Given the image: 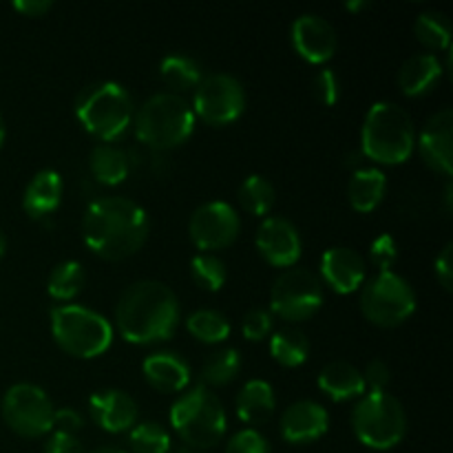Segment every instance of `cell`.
Wrapping results in <instances>:
<instances>
[{
  "instance_id": "obj_44",
  "label": "cell",
  "mask_w": 453,
  "mask_h": 453,
  "mask_svg": "<svg viewBox=\"0 0 453 453\" xmlns=\"http://www.w3.org/2000/svg\"><path fill=\"white\" fill-rule=\"evenodd\" d=\"M13 9L29 18H38L51 9V3H49V0H16V3H13Z\"/></svg>"
},
{
  "instance_id": "obj_40",
  "label": "cell",
  "mask_w": 453,
  "mask_h": 453,
  "mask_svg": "<svg viewBox=\"0 0 453 453\" xmlns=\"http://www.w3.org/2000/svg\"><path fill=\"white\" fill-rule=\"evenodd\" d=\"M363 379H365V388H370V392H385L389 379H392V372L383 358H374V361L367 363Z\"/></svg>"
},
{
  "instance_id": "obj_34",
  "label": "cell",
  "mask_w": 453,
  "mask_h": 453,
  "mask_svg": "<svg viewBox=\"0 0 453 453\" xmlns=\"http://www.w3.org/2000/svg\"><path fill=\"white\" fill-rule=\"evenodd\" d=\"M190 277L197 283V288L206 292H219L224 288L226 279H228V270H226L224 261L208 252H199L190 261Z\"/></svg>"
},
{
  "instance_id": "obj_43",
  "label": "cell",
  "mask_w": 453,
  "mask_h": 453,
  "mask_svg": "<svg viewBox=\"0 0 453 453\" xmlns=\"http://www.w3.org/2000/svg\"><path fill=\"white\" fill-rule=\"evenodd\" d=\"M451 243H445V248L441 250V255L434 261V273H436L438 283L445 288L447 292H451V281H453V265H451Z\"/></svg>"
},
{
  "instance_id": "obj_21",
  "label": "cell",
  "mask_w": 453,
  "mask_h": 453,
  "mask_svg": "<svg viewBox=\"0 0 453 453\" xmlns=\"http://www.w3.org/2000/svg\"><path fill=\"white\" fill-rule=\"evenodd\" d=\"M442 73L445 66L436 53H416L403 62L398 71V87L410 97L425 96L441 82Z\"/></svg>"
},
{
  "instance_id": "obj_27",
  "label": "cell",
  "mask_w": 453,
  "mask_h": 453,
  "mask_svg": "<svg viewBox=\"0 0 453 453\" xmlns=\"http://www.w3.org/2000/svg\"><path fill=\"white\" fill-rule=\"evenodd\" d=\"M159 75H162L164 84L175 91H190V88H197V84L202 82L203 73L202 66L197 65V60L184 53H168L159 62Z\"/></svg>"
},
{
  "instance_id": "obj_41",
  "label": "cell",
  "mask_w": 453,
  "mask_h": 453,
  "mask_svg": "<svg viewBox=\"0 0 453 453\" xmlns=\"http://www.w3.org/2000/svg\"><path fill=\"white\" fill-rule=\"evenodd\" d=\"M84 427V420L80 416V411H75L73 407H65V410L53 411V429L51 432L69 434V436H75L80 429Z\"/></svg>"
},
{
  "instance_id": "obj_4",
  "label": "cell",
  "mask_w": 453,
  "mask_h": 453,
  "mask_svg": "<svg viewBox=\"0 0 453 453\" xmlns=\"http://www.w3.org/2000/svg\"><path fill=\"white\" fill-rule=\"evenodd\" d=\"M171 427L188 449L206 451L219 445L228 429V416L215 392L206 385L186 389L171 407Z\"/></svg>"
},
{
  "instance_id": "obj_50",
  "label": "cell",
  "mask_w": 453,
  "mask_h": 453,
  "mask_svg": "<svg viewBox=\"0 0 453 453\" xmlns=\"http://www.w3.org/2000/svg\"><path fill=\"white\" fill-rule=\"evenodd\" d=\"M177 453H199V451H195V449H181V451H177Z\"/></svg>"
},
{
  "instance_id": "obj_23",
  "label": "cell",
  "mask_w": 453,
  "mask_h": 453,
  "mask_svg": "<svg viewBox=\"0 0 453 453\" xmlns=\"http://www.w3.org/2000/svg\"><path fill=\"white\" fill-rule=\"evenodd\" d=\"M319 389L334 403L352 401L365 394V379L358 367L348 361H332L319 372Z\"/></svg>"
},
{
  "instance_id": "obj_15",
  "label": "cell",
  "mask_w": 453,
  "mask_h": 453,
  "mask_svg": "<svg viewBox=\"0 0 453 453\" xmlns=\"http://www.w3.org/2000/svg\"><path fill=\"white\" fill-rule=\"evenodd\" d=\"M292 47L310 65H326L339 47V38L330 22L317 13H303L292 22Z\"/></svg>"
},
{
  "instance_id": "obj_22",
  "label": "cell",
  "mask_w": 453,
  "mask_h": 453,
  "mask_svg": "<svg viewBox=\"0 0 453 453\" xmlns=\"http://www.w3.org/2000/svg\"><path fill=\"white\" fill-rule=\"evenodd\" d=\"M62 203V177L58 171L44 168L35 173L22 195V208L34 219H44L53 215Z\"/></svg>"
},
{
  "instance_id": "obj_2",
  "label": "cell",
  "mask_w": 453,
  "mask_h": 453,
  "mask_svg": "<svg viewBox=\"0 0 453 453\" xmlns=\"http://www.w3.org/2000/svg\"><path fill=\"white\" fill-rule=\"evenodd\" d=\"M181 308L177 295L162 281L142 279L119 295L115 326L119 336L133 345L168 341L180 326Z\"/></svg>"
},
{
  "instance_id": "obj_32",
  "label": "cell",
  "mask_w": 453,
  "mask_h": 453,
  "mask_svg": "<svg viewBox=\"0 0 453 453\" xmlns=\"http://www.w3.org/2000/svg\"><path fill=\"white\" fill-rule=\"evenodd\" d=\"M84 279H87V274H84V268L78 261H62L49 274V296L56 301H62V303L73 301L82 292Z\"/></svg>"
},
{
  "instance_id": "obj_8",
  "label": "cell",
  "mask_w": 453,
  "mask_h": 453,
  "mask_svg": "<svg viewBox=\"0 0 453 453\" xmlns=\"http://www.w3.org/2000/svg\"><path fill=\"white\" fill-rule=\"evenodd\" d=\"M349 420L358 442L374 451L394 449L407 434L405 407L388 392L363 394L354 405Z\"/></svg>"
},
{
  "instance_id": "obj_30",
  "label": "cell",
  "mask_w": 453,
  "mask_h": 453,
  "mask_svg": "<svg viewBox=\"0 0 453 453\" xmlns=\"http://www.w3.org/2000/svg\"><path fill=\"white\" fill-rule=\"evenodd\" d=\"M239 203L255 217H265L277 203V190L264 175H248L239 186Z\"/></svg>"
},
{
  "instance_id": "obj_25",
  "label": "cell",
  "mask_w": 453,
  "mask_h": 453,
  "mask_svg": "<svg viewBox=\"0 0 453 453\" xmlns=\"http://www.w3.org/2000/svg\"><path fill=\"white\" fill-rule=\"evenodd\" d=\"M388 190V177L380 168H358L348 184L349 206L357 212H372L383 202Z\"/></svg>"
},
{
  "instance_id": "obj_28",
  "label": "cell",
  "mask_w": 453,
  "mask_h": 453,
  "mask_svg": "<svg viewBox=\"0 0 453 453\" xmlns=\"http://www.w3.org/2000/svg\"><path fill=\"white\" fill-rule=\"evenodd\" d=\"M270 354L283 367H299L308 361L310 341L295 327H283L270 336Z\"/></svg>"
},
{
  "instance_id": "obj_17",
  "label": "cell",
  "mask_w": 453,
  "mask_h": 453,
  "mask_svg": "<svg viewBox=\"0 0 453 453\" xmlns=\"http://www.w3.org/2000/svg\"><path fill=\"white\" fill-rule=\"evenodd\" d=\"M330 429V414L314 401L292 403L279 420V432L290 445H310L323 438Z\"/></svg>"
},
{
  "instance_id": "obj_1",
  "label": "cell",
  "mask_w": 453,
  "mask_h": 453,
  "mask_svg": "<svg viewBox=\"0 0 453 453\" xmlns=\"http://www.w3.org/2000/svg\"><path fill=\"white\" fill-rule=\"evenodd\" d=\"M150 219L144 208L128 197L109 195L93 199L82 217V239L93 255L122 261L135 255L149 239Z\"/></svg>"
},
{
  "instance_id": "obj_9",
  "label": "cell",
  "mask_w": 453,
  "mask_h": 453,
  "mask_svg": "<svg viewBox=\"0 0 453 453\" xmlns=\"http://www.w3.org/2000/svg\"><path fill=\"white\" fill-rule=\"evenodd\" d=\"M416 292L405 277L394 270L379 273L363 286L361 312L379 327H396L416 312Z\"/></svg>"
},
{
  "instance_id": "obj_35",
  "label": "cell",
  "mask_w": 453,
  "mask_h": 453,
  "mask_svg": "<svg viewBox=\"0 0 453 453\" xmlns=\"http://www.w3.org/2000/svg\"><path fill=\"white\" fill-rule=\"evenodd\" d=\"M133 453H171V434L157 423H140L128 432Z\"/></svg>"
},
{
  "instance_id": "obj_48",
  "label": "cell",
  "mask_w": 453,
  "mask_h": 453,
  "mask_svg": "<svg viewBox=\"0 0 453 453\" xmlns=\"http://www.w3.org/2000/svg\"><path fill=\"white\" fill-rule=\"evenodd\" d=\"M4 250H7V239H4V233L0 230V257L4 255Z\"/></svg>"
},
{
  "instance_id": "obj_16",
  "label": "cell",
  "mask_w": 453,
  "mask_h": 453,
  "mask_svg": "<svg viewBox=\"0 0 453 453\" xmlns=\"http://www.w3.org/2000/svg\"><path fill=\"white\" fill-rule=\"evenodd\" d=\"M423 162L434 171L451 177L453 173V111L449 106L434 113L418 135Z\"/></svg>"
},
{
  "instance_id": "obj_31",
  "label": "cell",
  "mask_w": 453,
  "mask_h": 453,
  "mask_svg": "<svg viewBox=\"0 0 453 453\" xmlns=\"http://www.w3.org/2000/svg\"><path fill=\"white\" fill-rule=\"evenodd\" d=\"M242 370V354L234 348H221L208 354V358L202 365V383L208 388H221L237 379Z\"/></svg>"
},
{
  "instance_id": "obj_11",
  "label": "cell",
  "mask_w": 453,
  "mask_h": 453,
  "mask_svg": "<svg viewBox=\"0 0 453 453\" xmlns=\"http://www.w3.org/2000/svg\"><path fill=\"white\" fill-rule=\"evenodd\" d=\"M3 418L22 438H40L53 429V403L42 388L16 383L3 396Z\"/></svg>"
},
{
  "instance_id": "obj_38",
  "label": "cell",
  "mask_w": 453,
  "mask_h": 453,
  "mask_svg": "<svg viewBox=\"0 0 453 453\" xmlns=\"http://www.w3.org/2000/svg\"><path fill=\"white\" fill-rule=\"evenodd\" d=\"M242 332L248 341H264L273 332V312L264 308H252L243 317Z\"/></svg>"
},
{
  "instance_id": "obj_46",
  "label": "cell",
  "mask_w": 453,
  "mask_h": 453,
  "mask_svg": "<svg viewBox=\"0 0 453 453\" xmlns=\"http://www.w3.org/2000/svg\"><path fill=\"white\" fill-rule=\"evenodd\" d=\"M451 197H453V186H451V181H447V188H445V208H447V212L451 211Z\"/></svg>"
},
{
  "instance_id": "obj_26",
  "label": "cell",
  "mask_w": 453,
  "mask_h": 453,
  "mask_svg": "<svg viewBox=\"0 0 453 453\" xmlns=\"http://www.w3.org/2000/svg\"><path fill=\"white\" fill-rule=\"evenodd\" d=\"M88 168L102 186H118L131 173V157L124 149L113 144H97L88 157Z\"/></svg>"
},
{
  "instance_id": "obj_6",
  "label": "cell",
  "mask_w": 453,
  "mask_h": 453,
  "mask_svg": "<svg viewBox=\"0 0 453 453\" xmlns=\"http://www.w3.org/2000/svg\"><path fill=\"white\" fill-rule=\"evenodd\" d=\"M135 106L127 88L111 80L84 87L75 97V118L104 144L124 135L133 124Z\"/></svg>"
},
{
  "instance_id": "obj_49",
  "label": "cell",
  "mask_w": 453,
  "mask_h": 453,
  "mask_svg": "<svg viewBox=\"0 0 453 453\" xmlns=\"http://www.w3.org/2000/svg\"><path fill=\"white\" fill-rule=\"evenodd\" d=\"M93 453H127V451L113 449V447H106V449H97V451H93Z\"/></svg>"
},
{
  "instance_id": "obj_13",
  "label": "cell",
  "mask_w": 453,
  "mask_h": 453,
  "mask_svg": "<svg viewBox=\"0 0 453 453\" xmlns=\"http://www.w3.org/2000/svg\"><path fill=\"white\" fill-rule=\"evenodd\" d=\"M239 230H242L239 212L228 202H219V199L202 203L188 221L190 239L199 250L208 252V255L234 243Z\"/></svg>"
},
{
  "instance_id": "obj_39",
  "label": "cell",
  "mask_w": 453,
  "mask_h": 453,
  "mask_svg": "<svg viewBox=\"0 0 453 453\" xmlns=\"http://www.w3.org/2000/svg\"><path fill=\"white\" fill-rule=\"evenodd\" d=\"M314 96H317V100L326 106H334L336 102H339L341 84L334 71L321 69L314 75Z\"/></svg>"
},
{
  "instance_id": "obj_37",
  "label": "cell",
  "mask_w": 453,
  "mask_h": 453,
  "mask_svg": "<svg viewBox=\"0 0 453 453\" xmlns=\"http://www.w3.org/2000/svg\"><path fill=\"white\" fill-rule=\"evenodd\" d=\"M398 259L396 239L392 234H379L370 246V261L379 268V273H388Z\"/></svg>"
},
{
  "instance_id": "obj_36",
  "label": "cell",
  "mask_w": 453,
  "mask_h": 453,
  "mask_svg": "<svg viewBox=\"0 0 453 453\" xmlns=\"http://www.w3.org/2000/svg\"><path fill=\"white\" fill-rule=\"evenodd\" d=\"M224 453H273L270 442L257 429H242L226 442Z\"/></svg>"
},
{
  "instance_id": "obj_3",
  "label": "cell",
  "mask_w": 453,
  "mask_h": 453,
  "mask_svg": "<svg viewBox=\"0 0 453 453\" xmlns=\"http://www.w3.org/2000/svg\"><path fill=\"white\" fill-rule=\"evenodd\" d=\"M416 149V128L410 113L396 102H374L363 119L361 150L367 159L385 166L403 164Z\"/></svg>"
},
{
  "instance_id": "obj_5",
  "label": "cell",
  "mask_w": 453,
  "mask_h": 453,
  "mask_svg": "<svg viewBox=\"0 0 453 453\" xmlns=\"http://www.w3.org/2000/svg\"><path fill=\"white\" fill-rule=\"evenodd\" d=\"M133 118L137 140L153 150H171L184 144L193 135L197 119L188 100L173 91L150 96Z\"/></svg>"
},
{
  "instance_id": "obj_12",
  "label": "cell",
  "mask_w": 453,
  "mask_h": 453,
  "mask_svg": "<svg viewBox=\"0 0 453 453\" xmlns=\"http://www.w3.org/2000/svg\"><path fill=\"white\" fill-rule=\"evenodd\" d=\"M195 118L203 119L211 127H228L242 118L246 109V91L243 84L230 73L203 75L195 88L193 97Z\"/></svg>"
},
{
  "instance_id": "obj_18",
  "label": "cell",
  "mask_w": 453,
  "mask_h": 453,
  "mask_svg": "<svg viewBox=\"0 0 453 453\" xmlns=\"http://www.w3.org/2000/svg\"><path fill=\"white\" fill-rule=\"evenodd\" d=\"M93 423L109 434L131 432L137 425V403L122 389H102L88 398Z\"/></svg>"
},
{
  "instance_id": "obj_20",
  "label": "cell",
  "mask_w": 453,
  "mask_h": 453,
  "mask_svg": "<svg viewBox=\"0 0 453 453\" xmlns=\"http://www.w3.org/2000/svg\"><path fill=\"white\" fill-rule=\"evenodd\" d=\"M142 372L159 392H184L190 383V365L175 352L149 354L142 363Z\"/></svg>"
},
{
  "instance_id": "obj_33",
  "label": "cell",
  "mask_w": 453,
  "mask_h": 453,
  "mask_svg": "<svg viewBox=\"0 0 453 453\" xmlns=\"http://www.w3.org/2000/svg\"><path fill=\"white\" fill-rule=\"evenodd\" d=\"M414 34L427 49L445 51L451 44V22L441 12H425L416 18Z\"/></svg>"
},
{
  "instance_id": "obj_19",
  "label": "cell",
  "mask_w": 453,
  "mask_h": 453,
  "mask_svg": "<svg viewBox=\"0 0 453 453\" xmlns=\"http://www.w3.org/2000/svg\"><path fill=\"white\" fill-rule=\"evenodd\" d=\"M365 274V259L357 250H352V248L334 246L323 252V283H327L336 295H352V292L361 290Z\"/></svg>"
},
{
  "instance_id": "obj_10",
  "label": "cell",
  "mask_w": 453,
  "mask_h": 453,
  "mask_svg": "<svg viewBox=\"0 0 453 453\" xmlns=\"http://www.w3.org/2000/svg\"><path fill=\"white\" fill-rule=\"evenodd\" d=\"M323 305V283L312 270L288 268L270 290V312L288 323L312 319Z\"/></svg>"
},
{
  "instance_id": "obj_14",
  "label": "cell",
  "mask_w": 453,
  "mask_h": 453,
  "mask_svg": "<svg viewBox=\"0 0 453 453\" xmlns=\"http://www.w3.org/2000/svg\"><path fill=\"white\" fill-rule=\"evenodd\" d=\"M255 242L259 255L274 268H290L303 252L299 230L283 217H265L257 230Z\"/></svg>"
},
{
  "instance_id": "obj_7",
  "label": "cell",
  "mask_w": 453,
  "mask_h": 453,
  "mask_svg": "<svg viewBox=\"0 0 453 453\" xmlns=\"http://www.w3.org/2000/svg\"><path fill=\"white\" fill-rule=\"evenodd\" d=\"M51 332L60 349L73 358L102 357L115 336L104 314L78 303H62L51 310Z\"/></svg>"
},
{
  "instance_id": "obj_47",
  "label": "cell",
  "mask_w": 453,
  "mask_h": 453,
  "mask_svg": "<svg viewBox=\"0 0 453 453\" xmlns=\"http://www.w3.org/2000/svg\"><path fill=\"white\" fill-rule=\"evenodd\" d=\"M4 135H7V128H4V119H3V115H0V146H3Z\"/></svg>"
},
{
  "instance_id": "obj_42",
  "label": "cell",
  "mask_w": 453,
  "mask_h": 453,
  "mask_svg": "<svg viewBox=\"0 0 453 453\" xmlns=\"http://www.w3.org/2000/svg\"><path fill=\"white\" fill-rule=\"evenodd\" d=\"M44 453H87V449H84V445L80 442L78 436L53 432L51 436H49L47 445H44Z\"/></svg>"
},
{
  "instance_id": "obj_24",
  "label": "cell",
  "mask_w": 453,
  "mask_h": 453,
  "mask_svg": "<svg viewBox=\"0 0 453 453\" xmlns=\"http://www.w3.org/2000/svg\"><path fill=\"white\" fill-rule=\"evenodd\" d=\"M274 405V389L268 380L252 379L248 380L237 394V416L246 425H264L273 418Z\"/></svg>"
},
{
  "instance_id": "obj_29",
  "label": "cell",
  "mask_w": 453,
  "mask_h": 453,
  "mask_svg": "<svg viewBox=\"0 0 453 453\" xmlns=\"http://www.w3.org/2000/svg\"><path fill=\"white\" fill-rule=\"evenodd\" d=\"M186 330L190 332V336L202 341V343L217 345L228 339L233 327H230V321L226 314L211 308H202L188 314V319H186Z\"/></svg>"
},
{
  "instance_id": "obj_45",
  "label": "cell",
  "mask_w": 453,
  "mask_h": 453,
  "mask_svg": "<svg viewBox=\"0 0 453 453\" xmlns=\"http://www.w3.org/2000/svg\"><path fill=\"white\" fill-rule=\"evenodd\" d=\"M370 7V3H365V0H354V3H345V9L348 12H361V9H367Z\"/></svg>"
}]
</instances>
